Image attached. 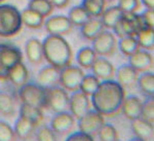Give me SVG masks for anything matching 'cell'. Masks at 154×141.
Wrapping results in <instances>:
<instances>
[{"instance_id":"cell-1","label":"cell","mask_w":154,"mask_h":141,"mask_svg":"<svg viewBox=\"0 0 154 141\" xmlns=\"http://www.w3.org/2000/svg\"><path fill=\"white\" fill-rule=\"evenodd\" d=\"M125 89L116 80H102L95 93L91 96L93 108L104 118H114L121 113Z\"/></svg>"},{"instance_id":"cell-2","label":"cell","mask_w":154,"mask_h":141,"mask_svg":"<svg viewBox=\"0 0 154 141\" xmlns=\"http://www.w3.org/2000/svg\"><path fill=\"white\" fill-rule=\"evenodd\" d=\"M42 49L43 58L49 65L58 68L59 70L72 64L73 52L64 36L48 34L42 41Z\"/></svg>"},{"instance_id":"cell-3","label":"cell","mask_w":154,"mask_h":141,"mask_svg":"<svg viewBox=\"0 0 154 141\" xmlns=\"http://www.w3.org/2000/svg\"><path fill=\"white\" fill-rule=\"evenodd\" d=\"M23 28L21 11L11 4H0V37L9 38Z\"/></svg>"},{"instance_id":"cell-4","label":"cell","mask_w":154,"mask_h":141,"mask_svg":"<svg viewBox=\"0 0 154 141\" xmlns=\"http://www.w3.org/2000/svg\"><path fill=\"white\" fill-rule=\"evenodd\" d=\"M19 98L22 103L46 108V89L35 83H27L19 90Z\"/></svg>"},{"instance_id":"cell-5","label":"cell","mask_w":154,"mask_h":141,"mask_svg":"<svg viewBox=\"0 0 154 141\" xmlns=\"http://www.w3.org/2000/svg\"><path fill=\"white\" fill-rule=\"evenodd\" d=\"M23 62L21 49L9 43H0V80H7L9 70Z\"/></svg>"},{"instance_id":"cell-6","label":"cell","mask_w":154,"mask_h":141,"mask_svg":"<svg viewBox=\"0 0 154 141\" xmlns=\"http://www.w3.org/2000/svg\"><path fill=\"white\" fill-rule=\"evenodd\" d=\"M143 28H145V25L141 19V16L137 12H133V14H123L122 18L113 27V31L114 35L119 38L128 36L136 37L137 33Z\"/></svg>"},{"instance_id":"cell-7","label":"cell","mask_w":154,"mask_h":141,"mask_svg":"<svg viewBox=\"0 0 154 141\" xmlns=\"http://www.w3.org/2000/svg\"><path fill=\"white\" fill-rule=\"evenodd\" d=\"M83 76L84 72L82 68L71 64L60 70V86L67 92H76L79 90Z\"/></svg>"},{"instance_id":"cell-8","label":"cell","mask_w":154,"mask_h":141,"mask_svg":"<svg viewBox=\"0 0 154 141\" xmlns=\"http://www.w3.org/2000/svg\"><path fill=\"white\" fill-rule=\"evenodd\" d=\"M93 49L99 57H111L116 53L117 40L112 32L104 30L93 40Z\"/></svg>"},{"instance_id":"cell-9","label":"cell","mask_w":154,"mask_h":141,"mask_svg":"<svg viewBox=\"0 0 154 141\" xmlns=\"http://www.w3.org/2000/svg\"><path fill=\"white\" fill-rule=\"evenodd\" d=\"M68 92L62 86H53L46 89V108L54 112H61L69 109Z\"/></svg>"},{"instance_id":"cell-10","label":"cell","mask_w":154,"mask_h":141,"mask_svg":"<svg viewBox=\"0 0 154 141\" xmlns=\"http://www.w3.org/2000/svg\"><path fill=\"white\" fill-rule=\"evenodd\" d=\"M105 123V118L95 109H91L78 118V129L80 132L91 137L98 135L99 130Z\"/></svg>"},{"instance_id":"cell-11","label":"cell","mask_w":154,"mask_h":141,"mask_svg":"<svg viewBox=\"0 0 154 141\" xmlns=\"http://www.w3.org/2000/svg\"><path fill=\"white\" fill-rule=\"evenodd\" d=\"M76 124V118L71 114L70 111H61L56 112L51 121V129L57 135L65 136L69 135L73 130Z\"/></svg>"},{"instance_id":"cell-12","label":"cell","mask_w":154,"mask_h":141,"mask_svg":"<svg viewBox=\"0 0 154 141\" xmlns=\"http://www.w3.org/2000/svg\"><path fill=\"white\" fill-rule=\"evenodd\" d=\"M91 109V99L80 91L73 92L69 97V110L76 120L80 118Z\"/></svg>"},{"instance_id":"cell-13","label":"cell","mask_w":154,"mask_h":141,"mask_svg":"<svg viewBox=\"0 0 154 141\" xmlns=\"http://www.w3.org/2000/svg\"><path fill=\"white\" fill-rule=\"evenodd\" d=\"M45 26L46 31L51 35H60L64 36L69 34L73 30V25L68 19V17L59 14V16L49 17L43 24Z\"/></svg>"},{"instance_id":"cell-14","label":"cell","mask_w":154,"mask_h":141,"mask_svg":"<svg viewBox=\"0 0 154 141\" xmlns=\"http://www.w3.org/2000/svg\"><path fill=\"white\" fill-rule=\"evenodd\" d=\"M128 64L139 73L150 71L153 67V57L148 51L140 49L128 57Z\"/></svg>"},{"instance_id":"cell-15","label":"cell","mask_w":154,"mask_h":141,"mask_svg":"<svg viewBox=\"0 0 154 141\" xmlns=\"http://www.w3.org/2000/svg\"><path fill=\"white\" fill-rule=\"evenodd\" d=\"M91 69L94 75L100 80H113L115 76V67L105 57H97Z\"/></svg>"},{"instance_id":"cell-16","label":"cell","mask_w":154,"mask_h":141,"mask_svg":"<svg viewBox=\"0 0 154 141\" xmlns=\"http://www.w3.org/2000/svg\"><path fill=\"white\" fill-rule=\"evenodd\" d=\"M37 83L45 89L60 85V70L51 65L44 66L40 69L37 76Z\"/></svg>"},{"instance_id":"cell-17","label":"cell","mask_w":154,"mask_h":141,"mask_svg":"<svg viewBox=\"0 0 154 141\" xmlns=\"http://www.w3.org/2000/svg\"><path fill=\"white\" fill-rule=\"evenodd\" d=\"M115 76L117 80L116 81L125 89L133 88L138 80L139 72H137L130 64H123L115 70Z\"/></svg>"},{"instance_id":"cell-18","label":"cell","mask_w":154,"mask_h":141,"mask_svg":"<svg viewBox=\"0 0 154 141\" xmlns=\"http://www.w3.org/2000/svg\"><path fill=\"white\" fill-rule=\"evenodd\" d=\"M143 102L138 96L130 95L125 96V101H123L121 112L123 115L130 121H134L136 118L141 117V110H142Z\"/></svg>"},{"instance_id":"cell-19","label":"cell","mask_w":154,"mask_h":141,"mask_svg":"<svg viewBox=\"0 0 154 141\" xmlns=\"http://www.w3.org/2000/svg\"><path fill=\"white\" fill-rule=\"evenodd\" d=\"M26 57L31 64L39 65L43 61V49H42V41L38 38L32 37L27 40L25 45Z\"/></svg>"},{"instance_id":"cell-20","label":"cell","mask_w":154,"mask_h":141,"mask_svg":"<svg viewBox=\"0 0 154 141\" xmlns=\"http://www.w3.org/2000/svg\"><path fill=\"white\" fill-rule=\"evenodd\" d=\"M131 129L135 134V137H138L144 141H150L153 138L154 127L152 124L147 121L138 118L131 121Z\"/></svg>"},{"instance_id":"cell-21","label":"cell","mask_w":154,"mask_h":141,"mask_svg":"<svg viewBox=\"0 0 154 141\" xmlns=\"http://www.w3.org/2000/svg\"><path fill=\"white\" fill-rule=\"evenodd\" d=\"M7 80H9L12 85L18 86V88H21L22 86L28 83L29 71L23 62H20L9 70Z\"/></svg>"},{"instance_id":"cell-22","label":"cell","mask_w":154,"mask_h":141,"mask_svg":"<svg viewBox=\"0 0 154 141\" xmlns=\"http://www.w3.org/2000/svg\"><path fill=\"white\" fill-rule=\"evenodd\" d=\"M105 29L100 18H91L81 26V34L85 39L93 41Z\"/></svg>"},{"instance_id":"cell-23","label":"cell","mask_w":154,"mask_h":141,"mask_svg":"<svg viewBox=\"0 0 154 141\" xmlns=\"http://www.w3.org/2000/svg\"><path fill=\"white\" fill-rule=\"evenodd\" d=\"M35 129L36 126L22 115H19L14 127L17 138H20L22 140H28L29 138H31L33 133L35 132Z\"/></svg>"},{"instance_id":"cell-24","label":"cell","mask_w":154,"mask_h":141,"mask_svg":"<svg viewBox=\"0 0 154 141\" xmlns=\"http://www.w3.org/2000/svg\"><path fill=\"white\" fill-rule=\"evenodd\" d=\"M21 18L24 26L28 27L30 29H40L44 24L43 17L29 7L25 8L21 12Z\"/></svg>"},{"instance_id":"cell-25","label":"cell","mask_w":154,"mask_h":141,"mask_svg":"<svg viewBox=\"0 0 154 141\" xmlns=\"http://www.w3.org/2000/svg\"><path fill=\"white\" fill-rule=\"evenodd\" d=\"M122 16L123 11L119 8V6L114 5L105 8V11L102 12L100 19L105 28L113 29V27L118 23V21L122 18Z\"/></svg>"},{"instance_id":"cell-26","label":"cell","mask_w":154,"mask_h":141,"mask_svg":"<svg viewBox=\"0 0 154 141\" xmlns=\"http://www.w3.org/2000/svg\"><path fill=\"white\" fill-rule=\"evenodd\" d=\"M20 115L26 118L31 123H33L36 127L41 125L44 120L43 111H42L41 108L28 104H24V103H22L21 107H20Z\"/></svg>"},{"instance_id":"cell-27","label":"cell","mask_w":154,"mask_h":141,"mask_svg":"<svg viewBox=\"0 0 154 141\" xmlns=\"http://www.w3.org/2000/svg\"><path fill=\"white\" fill-rule=\"evenodd\" d=\"M0 113L5 118L16 114V100L11 93L0 91Z\"/></svg>"},{"instance_id":"cell-28","label":"cell","mask_w":154,"mask_h":141,"mask_svg":"<svg viewBox=\"0 0 154 141\" xmlns=\"http://www.w3.org/2000/svg\"><path fill=\"white\" fill-rule=\"evenodd\" d=\"M141 92L147 98L154 97V74L151 71L142 72L137 80Z\"/></svg>"},{"instance_id":"cell-29","label":"cell","mask_w":154,"mask_h":141,"mask_svg":"<svg viewBox=\"0 0 154 141\" xmlns=\"http://www.w3.org/2000/svg\"><path fill=\"white\" fill-rule=\"evenodd\" d=\"M136 39L140 49L145 51H153L154 49V28H145L141 29L137 33Z\"/></svg>"},{"instance_id":"cell-30","label":"cell","mask_w":154,"mask_h":141,"mask_svg":"<svg viewBox=\"0 0 154 141\" xmlns=\"http://www.w3.org/2000/svg\"><path fill=\"white\" fill-rule=\"evenodd\" d=\"M97 54L93 48L89 46H84V48L80 49L77 52L76 55V60L78 65L80 66V68H85V69H91L93 66L94 62L97 59Z\"/></svg>"},{"instance_id":"cell-31","label":"cell","mask_w":154,"mask_h":141,"mask_svg":"<svg viewBox=\"0 0 154 141\" xmlns=\"http://www.w3.org/2000/svg\"><path fill=\"white\" fill-rule=\"evenodd\" d=\"M81 6L91 18H100L102 12L105 11L107 1L106 0H82Z\"/></svg>"},{"instance_id":"cell-32","label":"cell","mask_w":154,"mask_h":141,"mask_svg":"<svg viewBox=\"0 0 154 141\" xmlns=\"http://www.w3.org/2000/svg\"><path fill=\"white\" fill-rule=\"evenodd\" d=\"M91 18V17L89 16L85 9L81 5H76V6L72 7L68 14V19L70 20V22L73 26L81 27Z\"/></svg>"},{"instance_id":"cell-33","label":"cell","mask_w":154,"mask_h":141,"mask_svg":"<svg viewBox=\"0 0 154 141\" xmlns=\"http://www.w3.org/2000/svg\"><path fill=\"white\" fill-rule=\"evenodd\" d=\"M101 80L98 77H96L94 74H84L82 80L80 83V86H79V91L85 94L86 96L91 97L95 91L98 89L99 85H100Z\"/></svg>"},{"instance_id":"cell-34","label":"cell","mask_w":154,"mask_h":141,"mask_svg":"<svg viewBox=\"0 0 154 141\" xmlns=\"http://www.w3.org/2000/svg\"><path fill=\"white\" fill-rule=\"evenodd\" d=\"M117 46L120 49V52L126 57H131V55L138 52L140 49V46L138 44L136 37L128 36L120 38V40L117 42Z\"/></svg>"},{"instance_id":"cell-35","label":"cell","mask_w":154,"mask_h":141,"mask_svg":"<svg viewBox=\"0 0 154 141\" xmlns=\"http://www.w3.org/2000/svg\"><path fill=\"white\" fill-rule=\"evenodd\" d=\"M28 7L40 14L43 18L51 16L54 8L49 0H30Z\"/></svg>"},{"instance_id":"cell-36","label":"cell","mask_w":154,"mask_h":141,"mask_svg":"<svg viewBox=\"0 0 154 141\" xmlns=\"http://www.w3.org/2000/svg\"><path fill=\"white\" fill-rule=\"evenodd\" d=\"M100 141H116L118 140V132L116 128L111 124L104 123V125L99 130L98 135Z\"/></svg>"},{"instance_id":"cell-37","label":"cell","mask_w":154,"mask_h":141,"mask_svg":"<svg viewBox=\"0 0 154 141\" xmlns=\"http://www.w3.org/2000/svg\"><path fill=\"white\" fill-rule=\"evenodd\" d=\"M140 118L152 125L154 124V97H149L143 102Z\"/></svg>"},{"instance_id":"cell-38","label":"cell","mask_w":154,"mask_h":141,"mask_svg":"<svg viewBox=\"0 0 154 141\" xmlns=\"http://www.w3.org/2000/svg\"><path fill=\"white\" fill-rule=\"evenodd\" d=\"M0 141H17L14 128L2 120H0Z\"/></svg>"},{"instance_id":"cell-39","label":"cell","mask_w":154,"mask_h":141,"mask_svg":"<svg viewBox=\"0 0 154 141\" xmlns=\"http://www.w3.org/2000/svg\"><path fill=\"white\" fill-rule=\"evenodd\" d=\"M118 6L123 14H133L141 8L140 0H118Z\"/></svg>"},{"instance_id":"cell-40","label":"cell","mask_w":154,"mask_h":141,"mask_svg":"<svg viewBox=\"0 0 154 141\" xmlns=\"http://www.w3.org/2000/svg\"><path fill=\"white\" fill-rule=\"evenodd\" d=\"M37 141H58L57 134L48 126H42L37 131Z\"/></svg>"},{"instance_id":"cell-41","label":"cell","mask_w":154,"mask_h":141,"mask_svg":"<svg viewBox=\"0 0 154 141\" xmlns=\"http://www.w3.org/2000/svg\"><path fill=\"white\" fill-rule=\"evenodd\" d=\"M145 27L148 28H154V11L153 9L146 8L142 14H140Z\"/></svg>"},{"instance_id":"cell-42","label":"cell","mask_w":154,"mask_h":141,"mask_svg":"<svg viewBox=\"0 0 154 141\" xmlns=\"http://www.w3.org/2000/svg\"><path fill=\"white\" fill-rule=\"evenodd\" d=\"M65 141H95V139L91 136L86 135L84 133L80 132V131H78V132L70 133Z\"/></svg>"},{"instance_id":"cell-43","label":"cell","mask_w":154,"mask_h":141,"mask_svg":"<svg viewBox=\"0 0 154 141\" xmlns=\"http://www.w3.org/2000/svg\"><path fill=\"white\" fill-rule=\"evenodd\" d=\"M51 2V4L54 5V7L57 8H65L66 6H68V4L70 3L71 0H49Z\"/></svg>"},{"instance_id":"cell-44","label":"cell","mask_w":154,"mask_h":141,"mask_svg":"<svg viewBox=\"0 0 154 141\" xmlns=\"http://www.w3.org/2000/svg\"><path fill=\"white\" fill-rule=\"evenodd\" d=\"M141 4H143L146 8L153 9L154 8V0H140Z\"/></svg>"},{"instance_id":"cell-45","label":"cell","mask_w":154,"mask_h":141,"mask_svg":"<svg viewBox=\"0 0 154 141\" xmlns=\"http://www.w3.org/2000/svg\"><path fill=\"white\" fill-rule=\"evenodd\" d=\"M128 141H144V140L140 139V138H138V137H133V138H131Z\"/></svg>"},{"instance_id":"cell-46","label":"cell","mask_w":154,"mask_h":141,"mask_svg":"<svg viewBox=\"0 0 154 141\" xmlns=\"http://www.w3.org/2000/svg\"><path fill=\"white\" fill-rule=\"evenodd\" d=\"M4 1V0H0V3H1V2H3Z\"/></svg>"},{"instance_id":"cell-47","label":"cell","mask_w":154,"mask_h":141,"mask_svg":"<svg viewBox=\"0 0 154 141\" xmlns=\"http://www.w3.org/2000/svg\"><path fill=\"white\" fill-rule=\"evenodd\" d=\"M116 141H120V140H119V139H118V140H116Z\"/></svg>"}]
</instances>
